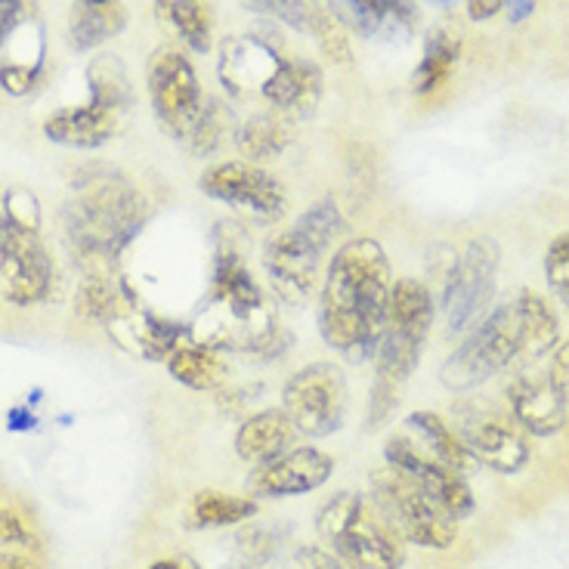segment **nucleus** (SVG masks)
Wrapping results in <instances>:
<instances>
[{
  "instance_id": "1",
  "label": "nucleus",
  "mask_w": 569,
  "mask_h": 569,
  "mask_svg": "<svg viewBox=\"0 0 569 569\" xmlns=\"http://www.w3.org/2000/svg\"><path fill=\"white\" fill-rule=\"evenodd\" d=\"M192 341L217 353H244L276 359L291 347V331L279 326L260 284L248 270L242 232L217 229L211 263V291L192 319Z\"/></svg>"
},
{
  "instance_id": "2",
  "label": "nucleus",
  "mask_w": 569,
  "mask_h": 569,
  "mask_svg": "<svg viewBox=\"0 0 569 569\" xmlns=\"http://www.w3.org/2000/svg\"><path fill=\"white\" fill-rule=\"evenodd\" d=\"M390 260L371 239L341 244L326 270L319 295V335L347 362H369L387 328Z\"/></svg>"
},
{
  "instance_id": "3",
  "label": "nucleus",
  "mask_w": 569,
  "mask_h": 569,
  "mask_svg": "<svg viewBox=\"0 0 569 569\" xmlns=\"http://www.w3.org/2000/svg\"><path fill=\"white\" fill-rule=\"evenodd\" d=\"M149 217L140 189L118 171H90L74 183V199L62 211L71 254L84 276H114L118 257Z\"/></svg>"
},
{
  "instance_id": "4",
  "label": "nucleus",
  "mask_w": 569,
  "mask_h": 569,
  "mask_svg": "<svg viewBox=\"0 0 569 569\" xmlns=\"http://www.w3.org/2000/svg\"><path fill=\"white\" fill-rule=\"evenodd\" d=\"M341 232V208L335 199H319L291 227L263 244V270L272 291L284 303H303L313 291L319 267L335 236Z\"/></svg>"
},
{
  "instance_id": "5",
  "label": "nucleus",
  "mask_w": 569,
  "mask_h": 569,
  "mask_svg": "<svg viewBox=\"0 0 569 569\" xmlns=\"http://www.w3.org/2000/svg\"><path fill=\"white\" fill-rule=\"evenodd\" d=\"M316 529L326 539L328 551L356 569H399L402 548L397 536L385 527L375 505L356 492L331 496L316 513Z\"/></svg>"
},
{
  "instance_id": "6",
  "label": "nucleus",
  "mask_w": 569,
  "mask_h": 569,
  "mask_svg": "<svg viewBox=\"0 0 569 569\" xmlns=\"http://www.w3.org/2000/svg\"><path fill=\"white\" fill-rule=\"evenodd\" d=\"M433 295L418 279H399L390 288V310H387V328L378 343V371L387 385L399 387L412 378L421 359V347L427 341V331L433 326Z\"/></svg>"
},
{
  "instance_id": "7",
  "label": "nucleus",
  "mask_w": 569,
  "mask_h": 569,
  "mask_svg": "<svg viewBox=\"0 0 569 569\" xmlns=\"http://www.w3.org/2000/svg\"><path fill=\"white\" fill-rule=\"evenodd\" d=\"M371 505L385 527L402 541L421 548H449L456 541V520H449L399 470L387 468L371 473Z\"/></svg>"
},
{
  "instance_id": "8",
  "label": "nucleus",
  "mask_w": 569,
  "mask_h": 569,
  "mask_svg": "<svg viewBox=\"0 0 569 569\" xmlns=\"http://www.w3.org/2000/svg\"><path fill=\"white\" fill-rule=\"evenodd\" d=\"M517 362H523L520 331H517L511 303H501L473 328V335L465 338L456 353L442 362L440 381L449 390L461 393V390H473L477 385H483L492 375L511 369Z\"/></svg>"
},
{
  "instance_id": "9",
  "label": "nucleus",
  "mask_w": 569,
  "mask_h": 569,
  "mask_svg": "<svg viewBox=\"0 0 569 569\" xmlns=\"http://www.w3.org/2000/svg\"><path fill=\"white\" fill-rule=\"evenodd\" d=\"M284 415L303 437H331L347 418V378L335 362L303 366L284 385Z\"/></svg>"
},
{
  "instance_id": "10",
  "label": "nucleus",
  "mask_w": 569,
  "mask_h": 569,
  "mask_svg": "<svg viewBox=\"0 0 569 569\" xmlns=\"http://www.w3.org/2000/svg\"><path fill=\"white\" fill-rule=\"evenodd\" d=\"M146 84H149V100H152L158 124L168 130L173 140H186V133L196 124L204 106L196 66L173 47L156 50L146 69Z\"/></svg>"
},
{
  "instance_id": "11",
  "label": "nucleus",
  "mask_w": 569,
  "mask_h": 569,
  "mask_svg": "<svg viewBox=\"0 0 569 569\" xmlns=\"http://www.w3.org/2000/svg\"><path fill=\"white\" fill-rule=\"evenodd\" d=\"M199 189L213 201H223L232 211H242L260 223H276L288 211L282 183L260 164L248 161H220L201 173Z\"/></svg>"
},
{
  "instance_id": "12",
  "label": "nucleus",
  "mask_w": 569,
  "mask_h": 569,
  "mask_svg": "<svg viewBox=\"0 0 569 569\" xmlns=\"http://www.w3.org/2000/svg\"><path fill=\"white\" fill-rule=\"evenodd\" d=\"M496 272L498 248L492 239L470 242L465 254L452 263V270L442 282V313H446L449 335H461L480 319L496 291Z\"/></svg>"
},
{
  "instance_id": "13",
  "label": "nucleus",
  "mask_w": 569,
  "mask_h": 569,
  "mask_svg": "<svg viewBox=\"0 0 569 569\" xmlns=\"http://www.w3.org/2000/svg\"><path fill=\"white\" fill-rule=\"evenodd\" d=\"M53 284V260L34 229L16 227L0 213V295L16 307L47 298Z\"/></svg>"
},
{
  "instance_id": "14",
  "label": "nucleus",
  "mask_w": 569,
  "mask_h": 569,
  "mask_svg": "<svg viewBox=\"0 0 569 569\" xmlns=\"http://www.w3.org/2000/svg\"><path fill=\"white\" fill-rule=\"evenodd\" d=\"M387 468L399 470L425 492L449 520H465L473 513V492L458 470L446 468L437 458L421 452L409 437H393L385 446Z\"/></svg>"
},
{
  "instance_id": "15",
  "label": "nucleus",
  "mask_w": 569,
  "mask_h": 569,
  "mask_svg": "<svg viewBox=\"0 0 569 569\" xmlns=\"http://www.w3.org/2000/svg\"><path fill=\"white\" fill-rule=\"evenodd\" d=\"M458 437L468 442V449L480 465L498 473H520L529 465L527 440L520 437L511 418L492 406H461Z\"/></svg>"
},
{
  "instance_id": "16",
  "label": "nucleus",
  "mask_w": 569,
  "mask_h": 569,
  "mask_svg": "<svg viewBox=\"0 0 569 569\" xmlns=\"http://www.w3.org/2000/svg\"><path fill=\"white\" fill-rule=\"evenodd\" d=\"M282 53L267 38L257 34H232L220 43L217 78L232 97L263 93L276 69L282 66Z\"/></svg>"
},
{
  "instance_id": "17",
  "label": "nucleus",
  "mask_w": 569,
  "mask_h": 569,
  "mask_svg": "<svg viewBox=\"0 0 569 569\" xmlns=\"http://www.w3.org/2000/svg\"><path fill=\"white\" fill-rule=\"evenodd\" d=\"M335 470V461L319 452V449H291L282 456L263 461L251 473V489L260 498H284L313 492L322 483H328Z\"/></svg>"
},
{
  "instance_id": "18",
  "label": "nucleus",
  "mask_w": 569,
  "mask_h": 569,
  "mask_svg": "<svg viewBox=\"0 0 569 569\" xmlns=\"http://www.w3.org/2000/svg\"><path fill=\"white\" fill-rule=\"evenodd\" d=\"M508 406L513 421L536 437H551L567 421V399L557 390L548 371L513 375L508 385Z\"/></svg>"
},
{
  "instance_id": "19",
  "label": "nucleus",
  "mask_w": 569,
  "mask_h": 569,
  "mask_svg": "<svg viewBox=\"0 0 569 569\" xmlns=\"http://www.w3.org/2000/svg\"><path fill=\"white\" fill-rule=\"evenodd\" d=\"M109 328V338H112L121 350H128L130 356H140V359H168L177 343L183 341L186 328L177 322H168L161 316L142 310L137 298H130L118 313L106 322Z\"/></svg>"
},
{
  "instance_id": "20",
  "label": "nucleus",
  "mask_w": 569,
  "mask_h": 569,
  "mask_svg": "<svg viewBox=\"0 0 569 569\" xmlns=\"http://www.w3.org/2000/svg\"><path fill=\"white\" fill-rule=\"evenodd\" d=\"M128 124V112L90 100L84 106L59 109L43 121V137L69 149H100Z\"/></svg>"
},
{
  "instance_id": "21",
  "label": "nucleus",
  "mask_w": 569,
  "mask_h": 569,
  "mask_svg": "<svg viewBox=\"0 0 569 569\" xmlns=\"http://www.w3.org/2000/svg\"><path fill=\"white\" fill-rule=\"evenodd\" d=\"M326 10L362 38L412 34L418 26L415 0H326Z\"/></svg>"
},
{
  "instance_id": "22",
  "label": "nucleus",
  "mask_w": 569,
  "mask_h": 569,
  "mask_svg": "<svg viewBox=\"0 0 569 569\" xmlns=\"http://www.w3.org/2000/svg\"><path fill=\"white\" fill-rule=\"evenodd\" d=\"M322 69L310 59H282L270 84L263 87V100L270 102L276 112L295 118H310L322 102Z\"/></svg>"
},
{
  "instance_id": "23",
  "label": "nucleus",
  "mask_w": 569,
  "mask_h": 569,
  "mask_svg": "<svg viewBox=\"0 0 569 569\" xmlns=\"http://www.w3.org/2000/svg\"><path fill=\"white\" fill-rule=\"evenodd\" d=\"M295 437H298V430L291 425V418L284 415V409H263V412L244 418L242 427H239L236 456L244 458V461H254V465H263V461L288 452Z\"/></svg>"
},
{
  "instance_id": "24",
  "label": "nucleus",
  "mask_w": 569,
  "mask_h": 569,
  "mask_svg": "<svg viewBox=\"0 0 569 569\" xmlns=\"http://www.w3.org/2000/svg\"><path fill=\"white\" fill-rule=\"evenodd\" d=\"M128 26L121 0H74L69 16V38L74 50H97L118 38Z\"/></svg>"
},
{
  "instance_id": "25",
  "label": "nucleus",
  "mask_w": 569,
  "mask_h": 569,
  "mask_svg": "<svg viewBox=\"0 0 569 569\" xmlns=\"http://www.w3.org/2000/svg\"><path fill=\"white\" fill-rule=\"evenodd\" d=\"M164 362H168L173 381H180L189 390H199V393H217L229 381L227 359H220L217 350L199 341H180Z\"/></svg>"
},
{
  "instance_id": "26",
  "label": "nucleus",
  "mask_w": 569,
  "mask_h": 569,
  "mask_svg": "<svg viewBox=\"0 0 569 569\" xmlns=\"http://www.w3.org/2000/svg\"><path fill=\"white\" fill-rule=\"evenodd\" d=\"M406 427L415 433V440L425 446V452L430 458H437L446 468L458 470L461 477L473 473L480 468V461L473 458L468 449V442L458 437V430L442 421L440 415L433 412H412L406 418Z\"/></svg>"
},
{
  "instance_id": "27",
  "label": "nucleus",
  "mask_w": 569,
  "mask_h": 569,
  "mask_svg": "<svg viewBox=\"0 0 569 569\" xmlns=\"http://www.w3.org/2000/svg\"><path fill=\"white\" fill-rule=\"evenodd\" d=\"M511 307L513 319H517V331H520L523 362H536L545 353H551L557 347L560 322H557L555 310L548 307V300L532 295V291H520L511 300Z\"/></svg>"
},
{
  "instance_id": "28",
  "label": "nucleus",
  "mask_w": 569,
  "mask_h": 569,
  "mask_svg": "<svg viewBox=\"0 0 569 569\" xmlns=\"http://www.w3.org/2000/svg\"><path fill=\"white\" fill-rule=\"evenodd\" d=\"M295 121L282 112H260L236 128L232 142L244 161H276L295 140Z\"/></svg>"
},
{
  "instance_id": "29",
  "label": "nucleus",
  "mask_w": 569,
  "mask_h": 569,
  "mask_svg": "<svg viewBox=\"0 0 569 569\" xmlns=\"http://www.w3.org/2000/svg\"><path fill=\"white\" fill-rule=\"evenodd\" d=\"M156 16L189 50L196 53L211 50V0H156Z\"/></svg>"
},
{
  "instance_id": "30",
  "label": "nucleus",
  "mask_w": 569,
  "mask_h": 569,
  "mask_svg": "<svg viewBox=\"0 0 569 569\" xmlns=\"http://www.w3.org/2000/svg\"><path fill=\"white\" fill-rule=\"evenodd\" d=\"M458 57H461V41H458L452 31L433 29L427 34L425 53H421V62L412 74V90L418 97H427V93H437L449 74L456 69Z\"/></svg>"
},
{
  "instance_id": "31",
  "label": "nucleus",
  "mask_w": 569,
  "mask_h": 569,
  "mask_svg": "<svg viewBox=\"0 0 569 569\" xmlns=\"http://www.w3.org/2000/svg\"><path fill=\"white\" fill-rule=\"evenodd\" d=\"M130 298L133 295H130L128 284L118 279V272L114 276H84V282L78 288V298H74V310L81 319L106 326Z\"/></svg>"
},
{
  "instance_id": "32",
  "label": "nucleus",
  "mask_w": 569,
  "mask_h": 569,
  "mask_svg": "<svg viewBox=\"0 0 569 569\" xmlns=\"http://www.w3.org/2000/svg\"><path fill=\"white\" fill-rule=\"evenodd\" d=\"M87 87H90V100L102 102L128 112L133 109V87L124 62L112 53H102L87 66Z\"/></svg>"
},
{
  "instance_id": "33",
  "label": "nucleus",
  "mask_w": 569,
  "mask_h": 569,
  "mask_svg": "<svg viewBox=\"0 0 569 569\" xmlns=\"http://www.w3.org/2000/svg\"><path fill=\"white\" fill-rule=\"evenodd\" d=\"M192 527L211 529V527H239L248 517L257 513L254 498L227 496V492H199L192 498Z\"/></svg>"
},
{
  "instance_id": "34",
  "label": "nucleus",
  "mask_w": 569,
  "mask_h": 569,
  "mask_svg": "<svg viewBox=\"0 0 569 569\" xmlns=\"http://www.w3.org/2000/svg\"><path fill=\"white\" fill-rule=\"evenodd\" d=\"M236 133V118H232V109H229L227 102L220 100H204L201 106L199 118H196V124L189 128L186 133V142H189V149L196 152V156L208 158L213 156L227 137Z\"/></svg>"
},
{
  "instance_id": "35",
  "label": "nucleus",
  "mask_w": 569,
  "mask_h": 569,
  "mask_svg": "<svg viewBox=\"0 0 569 569\" xmlns=\"http://www.w3.org/2000/svg\"><path fill=\"white\" fill-rule=\"evenodd\" d=\"M248 10H254L260 16H270V19H279L288 29L307 34L310 26H313V16L319 10L316 0H242Z\"/></svg>"
},
{
  "instance_id": "36",
  "label": "nucleus",
  "mask_w": 569,
  "mask_h": 569,
  "mask_svg": "<svg viewBox=\"0 0 569 569\" xmlns=\"http://www.w3.org/2000/svg\"><path fill=\"white\" fill-rule=\"evenodd\" d=\"M310 38H316L319 43V50L326 53L331 62H338V66H347L350 59H353V50H350V38H347V29H343L341 22L335 19V16L328 13L326 7H319L313 16V26L307 31Z\"/></svg>"
},
{
  "instance_id": "37",
  "label": "nucleus",
  "mask_w": 569,
  "mask_h": 569,
  "mask_svg": "<svg viewBox=\"0 0 569 569\" xmlns=\"http://www.w3.org/2000/svg\"><path fill=\"white\" fill-rule=\"evenodd\" d=\"M545 276H548L551 291L569 307V232L557 236L555 242H551V248H548V257H545Z\"/></svg>"
},
{
  "instance_id": "38",
  "label": "nucleus",
  "mask_w": 569,
  "mask_h": 569,
  "mask_svg": "<svg viewBox=\"0 0 569 569\" xmlns=\"http://www.w3.org/2000/svg\"><path fill=\"white\" fill-rule=\"evenodd\" d=\"M3 217L13 220L16 227L38 232V227H41V204H38L34 192H29V189H10L3 196Z\"/></svg>"
},
{
  "instance_id": "39",
  "label": "nucleus",
  "mask_w": 569,
  "mask_h": 569,
  "mask_svg": "<svg viewBox=\"0 0 569 569\" xmlns=\"http://www.w3.org/2000/svg\"><path fill=\"white\" fill-rule=\"evenodd\" d=\"M41 78V66H26V62H3L0 66V87L10 93V97H29L34 84Z\"/></svg>"
},
{
  "instance_id": "40",
  "label": "nucleus",
  "mask_w": 569,
  "mask_h": 569,
  "mask_svg": "<svg viewBox=\"0 0 569 569\" xmlns=\"http://www.w3.org/2000/svg\"><path fill=\"white\" fill-rule=\"evenodd\" d=\"M291 569H356L350 567L347 560L335 555V551H326V548H316V545H303L291 557Z\"/></svg>"
},
{
  "instance_id": "41",
  "label": "nucleus",
  "mask_w": 569,
  "mask_h": 569,
  "mask_svg": "<svg viewBox=\"0 0 569 569\" xmlns=\"http://www.w3.org/2000/svg\"><path fill=\"white\" fill-rule=\"evenodd\" d=\"M31 529L22 513L13 508H0V545H29Z\"/></svg>"
},
{
  "instance_id": "42",
  "label": "nucleus",
  "mask_w": 569,
  "mask_h": 569,
  "mask_svg": "<svg viewBox=\"0 0 569 569\" xmlns=\"http://www.w3.org/2000/svg\"><path fill=\"white\" fill-rule=\"evenodd\" d=\"M22 13H26L22 0H0V47L13 38V31L22 22Z\"/></svg>"
},
{
  "instance_id": "43",
  "label": "nucleus",
  "mask_w": 569,
  "mask_h": 569,
  "mask_svg": "<svg viewBox=\"0 0 569 569\" xmlns=\"http://www.w3.org/2000/svg\"><path fill=\"white\" fill-rule=\"evenodd\" d=\"M548 375H551L555 387L560 390V393H563V399L569 402V341L557 347V353H555V359H551V369H548Z\"/></svg>"
},
{
  "instance_id": "44",
  "label": "nucleus",
  "mask_w": 569,
  "mask_h": 569,
  "mask_svg": "<svg viewBox=\"0 0 569 569\" xmlns=\"http://www.w3.org/2000/svg\"><path fill=\"white\" fill-rule=\"evenodd\" d=\"M505 3L508 0H468V16L470 22H486V19H492L505 10Z\"/></svg>"
},
{
  "instance_id": "45",
  "label": "nucleus",
  "mask_w": 569,
  "mask_h": 569,
  "mask_svg": "<svg viewBox=\"0 0 569 569\" xmlns=\"http://www.w3.org/2000/svg\"><path fill=\"white\" fill-rule=\"evenodd\" d=\"M0 569H41V563L29 555H10V551H3L0 555Z\"/></svg>"
},
{
  "instance_id": "46",
  "label": "nucleus",
  "mask_w": 569,
  "mask_h": 569,
  "mask_svg": "<svg viewBox=\"0 0 569 569\" xmlns=\"http://www.w3.org/2000/svg\"><path fill=\"white\" fill-rule=\"evenodd\" d=\"M536 10V0H508V19L511 22H523Z\"/></svg>"
},
{
  "instance_id": "47",
  "label": "nucleus",
  "mask_w": 569,
  "mask_h": 569,
  "mask_svg": "<svg viewBox=\"0 0 569 569\" xmlns=\"http://www.w3.org/2000/svg\"><path fill=\"white\" fill-rule=\"evenodd\" d=\"M149 569H201L192 557H173V560H158Z\"/></svg>"
},
{
  "instance_id": "48",
  "label": "nucleus",
  "mask_w": 569,
  "mask_h": 569,
  "mask_svg": "<svg viewBox=\"0 0 569 569\" xmlns=\"http://www.w3.org/2000/svg\"><path fill=\"white\" fill-rule=\"evenodd\" d=\"M425 3H430V7H440V10H452V7H458L461 0H425Z\"/></svg>"
}]
</instances>
